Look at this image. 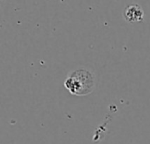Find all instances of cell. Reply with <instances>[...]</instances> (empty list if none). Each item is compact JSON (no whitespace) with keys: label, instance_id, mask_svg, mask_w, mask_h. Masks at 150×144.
I'll return each mask as SVG.
<instances>
[{"label":"cell","instance_id":"2","mask_svg":"<svg viewBox=\"0 0 150 144\" xmlns=\"http://www.w3.org/2000/svg\"><path fill=\"white\" fill-rule=\"evenodd\" d=\"M123 17L128 23H140L144 18V11L141 5L131 4L126 6L123 11Z\"/></svg>","mask_w":150,"mask_h":144},{"label":"cell","instance_id":"1","mask_svg":"<svg viewBox=\"0 0 150 144\" xmlns=\"http://www.w3.org/2000/svg\"><path fill=\"white\" fill-rule=\"evenodd\" d=\"M64 87L76 96H85L91 93L95 87L93 74L85 69L74 70L64 81Z\"/></svg>","mask_w":150,"mask_h":144}]
</instances>
